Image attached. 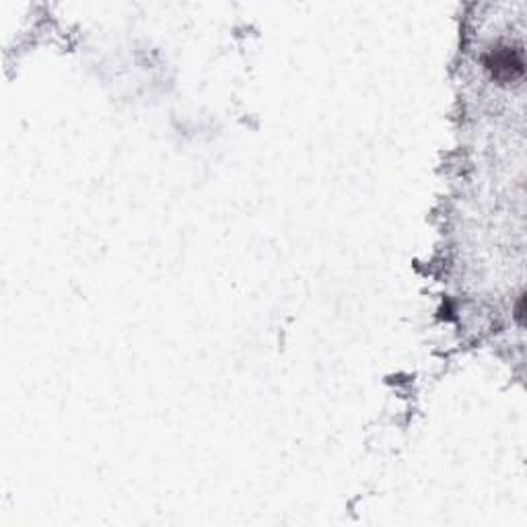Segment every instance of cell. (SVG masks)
<instances>
[{
    "label": "cell",
    "instance_id": "cell-1",
    "mask_svg": "<svg viewBox=\"0 0 527 527\" xmlns=\"http://www.w3.org/2000/svg\"><path fill=\"white\" fill-rule=\"evenodd\" d=\"M486 70L499 83H515L525 73V60L521 46H497L484 58Z\"/></svg>",
    "mask_w": 527,
    "mask_h": 527
}]
</instances>
